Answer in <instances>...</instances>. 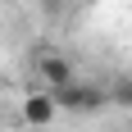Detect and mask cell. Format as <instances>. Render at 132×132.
I'll use <instances>...</instances> for the list:
<instances>
[{"label": "cell", "instance_id": "6da1fadb", "mask_svg": "<svg viewBox=\"0 0 132 132\" xmlns=\"http://www.w3.org/2000/svg\"><path fill=\"white\" fill-rule=\"evenodd\" d=\"M105 100H109V91L100 82H82V78H73L68 87L55 91L59 114H96V109H105Z\"/></svg>", "mask_w": 132, "mask_h": 132}, {"label": "cell", "instance_id": "277c9868", "mask_svg": "<svg viewBox=\"0 0 132 132\" xmlns=\"http://www.w3.org/2000/svg\"><path fill=\"white\" fill-rule=\"evenodd\" d=\"M109 100H119V105H128V109H132V78H114Z\"/></svg>", "mask_w": 132, "mask_h": 132}, {"label": "cell", "instance_id": "3957f363", "mask_svg": "<svg viewBox=\"0 0 132 132\" xmlns=\"http://www.w3.org/2000/svg\"><path fill=\"white\" fill-rule=\"evenodd\" d=\"M37 78H41V87H46V91H59V87H68L78 73H73V64H68L64 55H41Z\"/></svg>", "mask_w": 132, "mask_h": 132}, {"label": "cell", "instance_id": "7a4b0ae2", "mask_svg": "<svg viewBox=\"0 0 132 132\" xmlns=\"http://www.w3.org/2000/svg\"><path fill=\"white\" fill-rule=\"evenodd\" d=\"M55 114H59V105H55V91H32V96H23V123L27 128H50L55 123Z\"/></svg>", "mask_w": 132, "mask_h": 132}]
</instances>
